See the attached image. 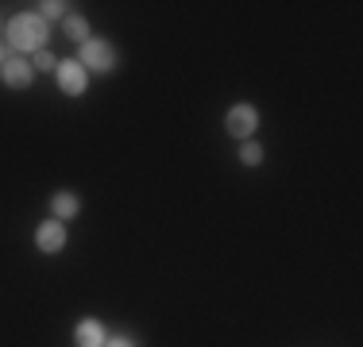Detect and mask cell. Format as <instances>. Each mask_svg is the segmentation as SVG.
Returning <instances> with one entry per match:
<instances>
[{"mask_svg": "<svg viewBox=\"0 0 363 347\" xmlns=\"http://www.w3.org/2000/svg\"><path fill=\"white\" fill-rule=\"evenodd\" d=\"M4 39H8V47L20 50V55H39V50H47V20H43L39 12H20V16L8 20Z\"/></svg>", "mask_w": 363, "mask_h": 347, "instance_id": "6da1fadb", "label": "cell"}, {"mask_svg": "<svg viewBox=\"0 0 363 347\" xmlns=\"http://www.w3.org/2000/svg\"><path fill=\"white\" fill-rule=\"evenodd\" d=\"M116 47L112 42H105V39H85L82 42V50H77V62L85 66V74H112L116 69Z\"/></svg>", "mask_w": 363, "mask_h": 347, "instance_id": "7a4b0ae2", "label": "cell"}, {"mask_svg": "<svg viewBox=\"0 0 363 347\" xmlns=\"http://www.w3.org/2000/svg\"><path fill=\"white\" fill-rule=\"evenodd\" d=\"M224 127H228L232 135L244 143V139H252L255 135V127H259V112H255V104H232L228 108V116H224Z\"/></svg>", "mask_w": 363, "mask_h": 347, "instance_id": "3957f363", "label": "cell"}, {"mask_svg": "<svg viewBox=\"0 0 363 347\" xmlns=\"http://www.w3.org/2000/svg\"><path fill=\"white\" fill-rule=\"evenodd\" d=\"M55 77H58V89H62L66 97H82L85 85H89V74H85V66L77 62V58H66V62H58Z\"/></svg>", "mask_w": 363, "mask_h": 347, "instance_id": "277c9868", "label": "cell"}, {"mask_svg": "<svg viewBox=\"0 0 363 347\" xmlns=\"http://www.w3.org/2000/svg\"><path fill=\"white\" fill-rule=\"evenodd\" d=\"M35 247L43 251V255H58V251L66 247V224H62V220H47V224H39V232H35Z\"/></svg>", "mask_w": 363, "mask_h": 347, "instance_id": "5b68a950", "label": "cell"}, {"mask_svg": "<svg viewBox=\"0 0 363 347\" xmlns=\"http://www.w3.org/2000/svg\"><path fill=\"white\" fill-rule=\"evenodd\" d=\"M0 77H4L8 89H28V85L35 81V66L23 62V58H8V62L0 66Z\"/></svg>", "mask_w": 363, "mask_h": 347, "instance_id": "8992f818", "label": "cell"}, {"mask_svg": "<svg viewBox=\"0 0 363 347\" xmlns=\"http://www.w3.org/2000/svg\"><path fill=\"white\" fill-rule=\"evenodd\" d=\"M74 340H77V347H105V324H101V320H82V324L74 328Z\"/></svg>", "mask_w": 363, "mask_h": 347, "instance_id": "52a82bcc", "label": "cell"}, {"mask_svg": "<svg viewBox=\"0 0 363 347\" xmlns=\"http://www.w3.org/2000/svg\"><path fill=\"white\" fill-rule=\"evenodd\" d=\"M77 208H82V201H77V193H70V189H58L55 197H50V212H55V220H74Z\"/></svg>", "mask_w": 363, "mask_h": 347, "instance_id": "ba28073f", "label": "cell"}, {"mask_svg": "<svg viewBox=\"0 0 363 347\" xmlns=\"http://www.w3.org/2000/svg\"><path fill=\"white\" fill-rule=\"evenodd\" d=\"M62 28H66V35H70V39H77V42L93 39V35H89V23H85L82 16H66V20H62Z\"/></svg>", "mask_w": 363, "mask_h": 347, "instance_id": "9c48e42d", "label": "cell"}, {"mask_svg": "<svg viewBox=\"0 0 363 347\" xmlns=\"http://www.w3.org/2000/svg\"><path fill=\"white\" fill-rule=\"evenodd\" d=\"M240 162H244V166H259V162H263V147H259L255 139H244V143H240Z\"/></svg>", "mask_w": 363, "mask_h": 347, "instance_id": "30bf717a", "label": "cell"}, {"mask_svg": "<svg viewBox=\"0 0 363 347\" xmlns=\"http://www.w3.org/2000/svg\"><path fill=\"white\" fill-rule=\"evenodd\" d=\"M66 8H70V4H58V0H47V4H43V20H62V16H66Z\"/></svg>", "mask_w": 363, "mask_h": 347, "instance_id": "8fae6325", "label": "cell"}, {"mask_svg": "<svg viewBox=\"0 0 363 347\" xmlns=\"http://www.w3.org/2000/svg\"><path fill=\"white\" fill-rule=\"evenodd\" d=\"M35 69H58V58L50 55V50H39V55H35Z\"/></svg>", "mask_w": 363, "mask_h": 347, "instance_id": "7c38bea8", "label": "cell"}, {"mask_svg": "<svg viewBox=\"0 0 363 347\" xmlns=\"http://www.w3.org/2000/svg\"><path fill=\"white\" fill-rule=\"evenodd\" d=\"M105 347H135L128 336H116V340H105Z\"/></svg>", "mask_w": 363, "mask_h": 347, "instance_id": "4fadbf2b", "label": "cell"}, {"mask_svg": "<svg viewBox=\"0 0 363 347\" xmlns=\"http://www.w3.org/2000/svg\"><path fill=\"white\" fill-rule=\"evenodd\" d=\"M4 62H8V47L0 42V66H4Z\"/></svg>", "mask_w": 363, "mask_h": 347, "instance_id": "5bb4252c", "label": "cell"}]
</instances>
